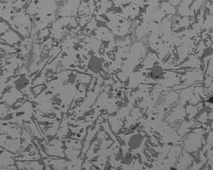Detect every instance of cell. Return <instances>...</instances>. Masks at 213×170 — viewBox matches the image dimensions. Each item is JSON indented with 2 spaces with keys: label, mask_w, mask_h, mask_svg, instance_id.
I'll return each instance as SVG.
<instances>
[{
  "label": "cell",
  "mask_w": 213,
  "mask_h": 170,
  "mask_svg": "<svg viewBox=\"0 0 213 170\" xmlns=\"http://www.w3.org/2000/svg\"><path fill=\"white\" fill-rule=\"evenodd\" d=\"M88 67L93 72H99L102 67V60L97 57H92L88 62Z\"/></svg>",
  "instance_id": "obj_1"
},
{
  "label": "cell",
  "mask_w": 213,
  "mask_h": 170,
  "mask_svg": "<svg viewBox=\"0 0 213 170\" xmlns=\"http://www.w3.org/2000/svg\"><path fill=\"white\" fill-rule=\"evenodd\" d=\"M142 143V136L138 135H134L131 136V138L129 139V146L131 149H136Z\"/></svg>",
  "instance_id": "obj_2"
}]
</instances>
